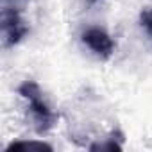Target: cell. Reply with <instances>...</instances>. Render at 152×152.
<instances>
[{"instance_id":"obj_1","label":"cell","mask_w":152,"mask_h":152,"mask_svg":"<svg viewBox=\"0 0 152 152\" xmlns=\"http://www.w3.org/2000/svg\"><path fill=\"white\" fill-rule=\"evenodd\" d=\"M18 93L27 100L31 115H32V122H34V129L38 134H45L48 132L56 122H57V115L50 109V106L47 104V100L43 99V93L39 90V86L32 81H25L20 88Z\"/></svg>"},{"instance_id":"obj_2","label":"cell","mask_w":152,"mask_h":152,"mask_svg":"<svg viewBox=\"0 0 152 152\" xmlns=\"http://www.w3.org/2000/svg\"><path fill=\"white\" fill-rule=\"evenodd\" d=\"M0 25H2V38L6 47H13L25 38L29 32V27L25 25V20L20 16V11L13 6L2 4V15H0Z\"/></svg>"},{"instance_id":"obj_3","label":"cell","mask_w":152,"mask_h":152,"mask_svg":"<svg viewBox=\"0 0 152 152\" xmlns=\"http://www.w3.org/2000/svg\"><path fill=\"white\" fill-rule=\"evenodd\" d=\"M83 43L100 59H109L115 52V43H113L111 36L100 27H91V29L84 31Z\"/></svg>"},{"instance_id":"obj_4","label":"cell","mask_w":152,"mask_h":152,"mask_svg":"<svg viewBox=\"0 0 152 152\" xmlns=\"http://www.w3.org/2000/svg\"><path fill=\"white\" fill-rule=\"evenodd\" d=\"M6 150L7 152H11V150H48L50 152L52 147L43 141H13Z\"/></svg>"},{"instance_id":"obj_5","label":"cell","mask_w":152,"mask_h":152,"mask_svg":"<svg viewBox=\"0 0 152 152\" xmlns=\"http://www.w3.org/2000/svg\"><path fill=\"white\" fill-rule=\"evenodd\" d=\"M140 23L145 29V32L152 38V7H145L140 13Z\"/></svg>"},{"instance_id":"obj_6","label":"cell","mask_w":152,"mask_h":152,"mask_svg":"<svg viewBox=\"0 0 152 152\" xmlns=\"http://www.w3.org/2000/svg\"><path fill=\"white\" fill-rule=\"evenodd\" d=\"M90 150H122V145H120V143H115V141H107V143L91 145Z\"/></svg>"},{"instance_id":"obj_7","label":"cell","mask_w":152,"mask_h":152,"mask_svg":"<svg viewBox=\"0 0 152 152\" xmlns=\"http://www.w3.org/2000/svg\"><path fill=\"white\" fill-rule=\"evenodd\" d=\"M6 2H16V0H2V4H6Z\"/></svg>"}]
</instances>
